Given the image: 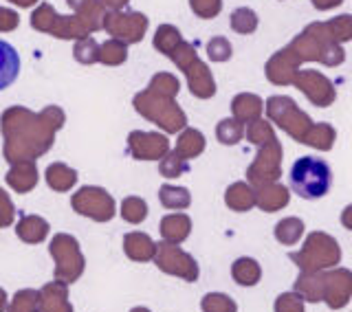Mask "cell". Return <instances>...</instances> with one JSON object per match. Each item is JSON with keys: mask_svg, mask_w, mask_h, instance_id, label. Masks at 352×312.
<instances>
[{"mask_svg": "<svg viewBox=\"0 0 352 312\" xmlns=\"http://www.w3.org/2000/svg\"><path fill=\"white\" fill-rule=\"evenodd\" d=\"M161 172H163L165 176L174 178V176H179V172H183V165H181L179 161L170 159L168 163H163V165H161Z\"/></svg>", "mask_w": 352, "mask_h": 312, "instance_id": "obj_21", "label": "cell"}, {"mask_svg": "<svg viewBox=\"0 0 352 312\" xmlns=\"http://www.w3.org/2000/svg\"><path fill=\"white\" fill-rule=\"evenodd\" d=\"M146 214H148V209H146V205L141 203V200H137V198L126 200V205H124V218L126 220L141 222L143 218H146Z\"/></svg>", "mask_w": 352, "mask_h": 312, "instance_id": "obj_20", "label": "cell"}, {"mask_svg": "<svg viewBox=\"0 0 352 312\" xmlns=\"http://www.w3.org/2000/svg\"><path fill=\"white\" fill-rule=\"evenodd\" d=\"M18 73H20L18 51L9 42L0 40V91H5L7 86L14 84Z\"/></svg>", "mask_w": 352, "mask_h": 312, "instance_id": "obj_8", "label": "cell"}, {"mask_svg": "<svg viewBox=\"0 0 352 312\" xmlns=\"http://www.w3.org/2000/svg\"><path fill=\"white\" fill-rule=\"evenodd\" d=\"M293 291L297 295H302V299L308 304L324 302V271L322 273H304L302 271L293 286Z\"/></svg>", "mask_w": 352, "mask_h": 312, "instance_id": "obj_7", "label": "cell"}, {"mask_svg": "<svg viewBox=\"0 0 352 312\" xmlns=\"http://www.w3.org/2000/svg\"><path fill=\"white\" fill-rule=\"evenodd\" d=\"M302 231H304V225L297 218H289V220H282L278 229H275V238H278L282 244H295L297 240L302 238Z\"/></svg>", "mask_w": 352, "mask_h": 312, "instance_id": "obj_14", "label": "cell"}, {"mask_svg": "<svg viewBox=\"0 0 352 312\" xmlns=\"http://www.w3.org/2000/svg\"><path fill=\"white\" fill-rule=\"evenodd\" d=\"M124 249L126 255L135 262H148L157 255V247L148 236H141V233H132V236H126L124 240Z\"/></svg>", "mask_w": 352, "mask_h": 312, "instance_id": "obj_9", "label": "cell"}, {"mask_svg": "<svg viewBox=\"0 0 352 312\" xmlns=\"http://www.w3.org/2000/svg\"><path fill=\"white\" fill-rule=\"evenodd\" d=\"M227 205L236 211H245L253 205V196L245 185H234L227 192Z\"/></svg>", "mask_w": 352, "mask_h": 312, "instance_id": "obj_15", "label": "cell"}, {"mask_svg": "<svg viewBox=\"0 0 352 312\" xmlns=\"http://www.w3.org/2000/svg\"><path fill=\"white\" fill-rule=\"evenodd\" d=\"M341 220H344V225H346L348 229H352V205L344 211V218H341Z\"/></svg>", "mask_w": 352, "mask_h": 312, "instance_id": "obj_22", "label": "cell"}, {"mask_svg": "<svg viewBox=\"0 0 352 312\" xmlns=\"http://www.w3.org/2000/svg\"><path fill=\"white\" fill-rule=\"evenodd\" d=\"M333 185V172L324 159L302 156L291 167V189L304 200L324 198Z\"/></svg>", "mask_w": 352, "mask_h": 312, "instance_id": "obj_1", "label": "cell"}, {"mask_svg": "<svg viewBox=\"0 0 352 312\" xmlns=\"http://www.w3.org/2000/svg\"><path fill=\"white\" fill-rule=\"evenodd\" d=\"M352 299V271L335 269L324 273V302L330 310L348 306Z\"/></svg>", "mask_w": 352, "mask_h": 312, "instance_id": "obj_5", "label": "cell"}, {"mask_svg": "<svg viewBox=\"0 0 352 312\" xmlns=\"http://www.w3.org/2000/svg\"><path fill=\"white\" fill-rule=\"evenodd\" d=\"M38 312H73V304L69 302V284L55 280L42 286Z\"/></svg>", "mask_w": 352, "mask_h": 312, "instance_id": "obj_6", "label": "cell"}, {"mask_svg": "<svg viewBox=\"0 0 352 312\" xmlns=\"http://www.w3.org/2000/svg\"><path fill=\"white\" fill-rule=\"evenodd\" d=\"M51 255L58 262V266H55V280L66 282L69 286L80 280L84 273V258L73 238L69 236L55 238V242L51 244Z\"/></svg>", "mask_w": 352, "mask_h": 312, "instance_id": "obj_3", "label": "cell"}, {"mask_svg": "<svg viewBox=\"0 0 352 312\" xmlns=\"http://www.w3.org/2000/svg\"><path fill=\"white\" fill-rule=\"evenodd\" d=\"M47 236V222L36 220V218H27L22 222L20 227V238L27 240V242H40Z\"/></svg>", "mask_w": 352, "mask_h": 312, "instance_id": "obj_17", "label": "cell"}, {"mask_svg": "<svg viewBox=\"0 0 352 312\" xmlns=\"http://www.w3.org/2000/svg\"><path fill=\"white\" fill-rule=\"evenodd\" d=\"M9 308V302H7V293L5 288H0V312H5Z\"/></svg>", "mask_w": 352, "mask_h": 312, "instance_id": "obj_23", "label": "cell"}, {"mask_svg": "<svg viewBox=\"0 0 352 312\" xmlns=\"http://www.w3.org/2000/svg\"><path fill=\"white\" fill-rule=\"evenodd\" d=\"M203 312H238V304L225 293H207L201 299Z\"/></svg>", "mask_w": 352, "mask_h": 312, "instance_id": "obj_12", "label": "cell"}, {"mask_svg": "<svg viewBox=\"0 0 352 312\" xmlns=\"http://www.w3.org/2000/svg\"><path fill=\"white\" fill-rule=\"evenodd\" d=\"M231 277H234V282L238 286H256L260 282V277H262V269H260V264L256 260H251V258H240L234 262V266H231Z\"/></svg>", "mask_w": 352, "mask_h": 312, "instance_id": "obj_10", "label": "cell"}, {"mask_svg": "<svg viewBox=\"0 0 352 312\" xmlns=\"http://www.w3.org/2000/svg\"><path fill=\"white\" fill-rule=\"evenodd\" d=\"M130 312H152V310H148V308H143V306H137V308H132Z\"/></svg>", "mask_w": 352, "mask_h": 312, "instance_id": "obj_24", "label": "cell"}, {"mask_svg": "<svg viewBox=\"0 0 352 312\" xmlns=\"http://www.w3.org/2000/svg\"><path fill=\"white\" fill-rule=\"evenodd\" d=\"M161 233L168 242H183L190 236V218L185 216H170L161 222Z\"/></svg>", "mask_w": 352, "mask_h": 312, "instance_id": "obj_11", "label": "cell"}, {"mask_svg": "<svg viewBox=\"0 0 352 312\" xmlns=\"http://www.w3.org/2000/svg\"><path fill=\"white\" fill-rule=\"evenodd\" d=\"M154 262L157 266L168 275L181 277L185 282H196L201 271H198V264L194 262L192 255L183 253L181 249L172 247V244H159L157 255H154Z\"/></svg>", "mask_w": 352, "mask_h": 312, "instance_id": "obj_4", "label": "cell"}, {"mask_svg": "<svg viewBox=\"0 0 352 312\" xmlns=\"http://www.w3.org/2000/svg\"><path fill=\"white\" fill-rule=\"evenodd\" d=\"M161 203L170 209H179L190 205V194L187 189H176V187H163L161 189Z\"/></svg>", "mask_w": 352, "mask_h": 312, "instance_id": "obj_18", "label": "cell"}, {"mask_svg": "<svg viewBox=\"0 0 352 312\" xmlns=\"http://www.w3.org/2000/svg\"><path fill=\"white\" fill-rule=\"evenodd\" d=\"M306 302L302 299V295H297L295 291L293 293H282L275 299V306L273 310L275 312H306Z\"/></svg>", "mask_w": 352, "mask_h": 312, "instance_id": "obj_16", "label": "cell"}, {"mask_svg": "<svg viewBox=\"0 0 352 312\" xmlns=\"http://www.w3.org/2000/svg\"><path fill=\"white\" fill-rule=\"evenodd\" d=\"M40 304V291H33V288H22L16 293L14 302L9 304L7 312H38Z\"/></svg>", "mask_w": 352, "mask_h": 312, "instance_id": "obj_13", "label": "cell"}, {"mask_svg": "<svg viewBox=\"0 0 352 312\" xmlns=\"http://www.w3.org/2000/svg\"><path fill=\"white\" fill-rule=\"evenodd\" d=\"M289 203V194H286V189L278 187V189H273L271 194H264L260 198V207L262 209H267V211H273V209H280L282 205Z\"/></svg>", "mask_w": 352, "mask_h": 312, "instance_id": "obj_19", "label": "cell"}, {"mask_svg": "<svg viewBox=\"0 0 352 312\" xmlns=\"http://www.w3.org/2000/svg\"><path fill=\"white\" fill-rule=\"evenodd\" d=\"M291 260L300 266V271L304 273H322L339 264L341 249L330 236L313 233V236H308L304 249L300 253H291Z\"/></svg>", "mask_w": 352, "mask_h": 312, "instance_id": "obj_2", "label": "cell"}]
</instances>
